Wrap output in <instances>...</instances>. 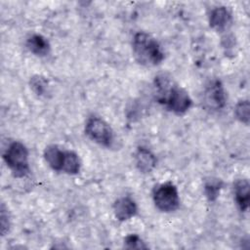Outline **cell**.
<instances>
[{"mask_svg":"<svg viewBox=\"0 0 250 250\" xmlns=\"http://www.w3.org/2000/svg\"><path fill=\"white\" fill-rule=\"evenodd\" d=\"M112 210L118 221L125 222L132 219L137 214L138 207L133 198L130 196H122L114 201Z\"/></svg>","mask_w":250,"mask_h":250,"instance_id":"8","label":"cell"},{"mask_svg":"<svg viewBox=\"0 0 250 250\" xmlns=\"http://www.w3.org/2000/svg\"><path fill=\"white\" fill-rule=\"evenodd\" d=\"M152 200L155 207L164 213L176 211L180 206V195L177 187L172 182L156 185L152 190Z\"/></svg>","mask_w":250,"mask_h":250,"instance_id":"4","label":"cell"},{"mask_svg":"<svg viewBox=\"0 0 250 250\" xmlns=\"http://www.w3.org/2000/svg\"><path fill=\"white\" fill-rule=\"evenodd\" d=\"M64 151L63 149H61L56 145H50L47 146L44 149L43 155L47 162V164L54 170L58 172H62V162L64 157Z\"/></svg>","mask_w":250,"mask_h":250,"instance_id":"12","label":"cell"},{"mask_svg":"<svg viewBox=\"0 0 250 250\" xmlns=\"http://www.w3.org/2000/svg\"><path fill=\"white\" fill-rule=\"evenodd\" d=\"M80 168L81 161L78 154L71 150H65L62 172L68 175H76L79 173Z\"/></svg>","mask_w":250,"mask_h":250,"instance_id":"14","label":"cell"},{"mask_svg":"<svg viewBox=\"0 0 250 250\" xmlns=\"http://www.w3.org/2000/svg\"><path fill=\"white\" fill-rule=\"evenodd\" d=\"M203 104L206 108L217 111L225 107L227 94L222 82L218 79L212 80L203 92Z\"/></svg>","mask_w":250,"mask_h":250,"instance_id":"6","label":"cell"},{"mask_svg":"<svg viewBox=\"0 0 250 250\" xmlns=\"http://www.w3.org/2000/svg\"><path fill=\"white\" fill-rule=\"evenodd\" d=\"M135 164L141 173L148 174L156 166V157L149 149L140 146L135 152Z\"/></svg>","mask_w":250,"mask_h":250,"instance_id":"10","label":"cell"},{"mask_svg":"<svg viewBox=\"0 0 250 250\" xmlns=\"http://www.w3.org/2000/svg\"><path fill=\"white\" fill-rule=\"evenodd\" d=\"M29 86L35 95L44 96L48 90V80L44 76L36 74L30 78Z\"/></svg>","mask_w":250,"mask_h":250,"instance_id":"16","label":"cell"},{"mask_svg":"<svg viewBox=\"0 0 250 250\" xmlns=\"http://www.w3.org/2000/svg\"><path fill=\"white\" fill-rule=\"evenodd\" d=\"M85 134L96 144L109 147L113 144L114 134L110 125L100 117H90L85 124Z\"/></svg>","mask_w":250,"mask_h":250,"instance_id":"5","label":"cell"},{"mask_svg":"<svg viewBox=\"0 0 250 250\" xmlns=\"http://www.w3.org/2000/svg\"><path fill=\"white\" fill-rule=\"evenodd\" d=\"M223 44H224V47L225 48H228V49H230L232 47H234V44H235V40H234V37L232 35H226L224 38H223Z\"/></svg>","mask_w":250,"mask_h":250,"instance_id":"19","label":"cell"},{"mask_svg":"<svg viewBox=\"0 0 250 250\" xmlns=\"http://www.w3.org/2000/svg\"><path fill=\"white\" fill-rule=\"evenodd\" d=\"M132 49L135 60L145 66H156L164 60V53L158 41L150 34L139 31L132 40Z\"/></svg>","mask_w":250,"mask_h":250,"instance_id":"2","label":"cell"},{"mask_svg":"<svg viewBox=\"0 0 250 250\" xmlns=\"http://www.w3.org/2000/svg\"><path fill=\"white\" fill-rule=\"evenodd\" d=\"M232 22V16L226 6H218L211 10L209 15L210 27L217 32L227 31Z\"/></svg>","mask_w":250,"mask_h":250,"instance_id":"7","label":"cell"},{"mask_svg":"<svg viewBox=\"0 0 250 250\" xmlns=\"http://www.w3.org/2000/svg\"><path fill=\"white\" fill-rule=\"evenodd\" d=\"M124 247L127 249H146L147 245L138 234L131 233L125 236Z\"/></svg>","mask_w":250,"mask_h":250,"instance_id":"17","label":"cell"},{"mask_svg":"<svg viewBox=\"0 0 250 250\" xmlns=\"http://www.w3.org/2000/svg\"><path fill=\"white\" fill-rule=\"evenodd\" d=\"M250 185L247 179L236 180L233 184L234 200L241 212H246L249 208L250 202Z\"/></svg>","mask_w":250,"mask_h":250,"instance_id":"9","label":"cell"},{"mask_svg":"<svg viewBox=\"0 0 250 250\" xmlns=\"http://www.w3.org/2000/svg\"><path fill=\"white\" fill-rule=\"evenodd\" d=\"M28 149L21 142H12L3 153V159L16 178H23L30 172Z\"/></svg>","mask_w":250,"mask_h":250,"instance_id":"3","label":"cell"},{"mask_svg":"<svg viewBox=\"0 0 250 250\" xmlns=\"http://www.w3.org/2000/svg\"><path fill=\"white\" fill-rule=\"evenodd\" d=\"M234 116L239 122H241L245 125L249 124L250 104H249L248 100H241L235 104V106H234Z\"/></svg>","mask_w":250,"mask_h":250,"instance_id":"15","label":"cell"},{"mask_svg":"<svg viewBox=\"0 0 250 250\" xmlns=\"http://www.w3.org/2000/svg\"><path fill=\"white\" fill-rule=\"evenodd\" d=\"M26 48L30 53L37 57H46L51 51L49 40L41 34H32L26 40Z\"/></svg>","mask_w":250,"mask_h":250,"instance_id":"11","label":"cell"},{"mask_svg":"<svg viewBox=\"0 0 250 250\" xmlns=\"http://www.w3.org/2000/svg\"><path fill=\"white\" fill-rule=\"evenodd\" d=\"M0 225H1V234L5 235L10 229V218L8 214V209L2 203L0 211Z\"/></svg>","mask_w":250,"mask_h":250,"instance_id":"18","label":"cell"},{"mask_svg":"<svg viewBox=\"0 0 250 250\" xmlns=\"http://www.w3.org/2000/svg\"><path fill=\"white\" fill-rule=\"evenodd\" d=\"M223 187H224V182L219 178L209 177L205 179L203 189H204V194L206 198L210 202L216 201L221 193Z\"/></svg>","mask_w":250,"mask_h":250,"instance_id":"13","label":"cell"},{"mask_svg":"<svg viewBox=\"0 0 250 250\" xmlns=\"http://www.w3.org/2000/svg\"><path fill=\"white\" fill-rule=\"evenodd\" d=\"M154 87L158 103L164 104L173 113L182 115L190 108L192 101L188 93L169 77L165 75L155 77Z\"/></svg>","mask_w":250,"mask_h":250,"instance_id":"1","label":"cell"}]
</instances>
